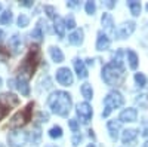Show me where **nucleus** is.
<instances>
[{"mask_svg":"<svg viewBox=\"0 0 148 147\" xmlns=\"http://www.w3.org/2000/svg\"><path fill=\"white\" fill-rule=\"evenodd\" d=\"M0 147H5V146H3V144H0Z\"/></svg>","mask_w":148,"mask_h":147,"instance_id":"obj_47","label":"nucleus"},{"mask_svg":"<svg viewBox=\"0 0 148 147\" xmlns=\"http://www.w3.org/2000/svg\"><path fill=\"white\" fill-rule=\"evenodd\" d=\"M8 141L10 147H22L27 141V134L22 131H14L8 135Z\"/></svg>","mask_w":148,"mask_h":147,"instance_id":"obj_9","label":"nucleus"},{"mask_svg":"<svg viewBox=\"0 0 148 147\" xmlns=\"http://www.w3.org/2000/svg\"><path fill=\"white\" fill-rule=\"evenodd\" d=\"M19 104V98L12 94V92H3L0 95V107H3L6 110H10L12 107H16Z\"/></svg>","mask_w":148,"mask_h":147,"instance_id":"obj_6","label":"nucleus"},{"mask_svg":"<svg viewBox=\"0 0 148 147\" xmlns=\"http://www.w3.org/2000/svg\"><path fill=\"white\" fill-rule=\"evenodd\" d=\"M39 61H40V51H39V46L34 45L30 48L28 54L25 55V58L22 59V63L19 66V77L24 80H28L30 77H33L34 71L39 66Z\"/></svg>","mask_w":148,"mask_h":147,"instance_id":"obj_3","label":"nucleus"},{"mask_svg":"<svg viewBox=\"0 0 148 147\" xmlns=\"http://www.w3.org/2000/svg\"><path fill=\"white\" fill-rule=\"evenodd\" d=\"M127 61H129L130 68L136 70V67H138V55L135 54L133 51H127Z\"/></svg>","mask_w":148,"mask_h":147,"instance_id":"obj_22","label":"nucleus"},{"mask_svg":"<svg viewBox=\"0 0 148 147\" xmlns=\"http://www.w3.org/2000/svg\"><path fill=\"white\" fill-rule=\"evenodd\" d=\"M16 88H18V91L22 94V95H28L30 94V85H28V82L27 80H24V79H21V77H18L16 79Z\"/></svg>","mask_w":148,"mask_h":147,"instance_id":"obj_20","label":"nucleus"},{"mask_svg":"<svg viewBox=\"0 0 148 147\" xmlns=\"http://www.w3.org/2000/svg\"><path fill=\"white\" fill-rule=\"evenodd\" d=\"M8 113H9V110H6V108H3V107H0V120H2Z\"/></svg>","mask_w":148,"mask_h":147,"instance_id":"obj_38","label":"nucleus"},{"mask_svg":"<svg viewBox=\"0 0 148 147\" xmlns=\"http://www.w3.org/2000/svg\"><path fill=\"white\" fill-rule=\"evenodd\" d=\"M49 54H51V57H52V59L55 61V63H62L64 61V54H62V51H61L58 46L49 48Z\"/></svg>","mask_w":148,"mask_h":147,"instance_id":"obj_19","label":"nucleus"},{"mask_svg":"<svg viewBox=\"0 0 148 147\" xmlns=\"http://www.w3.org/2000/svg\"><path fill=\"white\" fill-rule=\"evenodd\" d=\"M136 103L141 106V107H147L148 106V95L147 94H142L136 98Z\"/></svg>","mask_w":148,"mask_h":147,"instance_id":"obj_29","label":"nucleus"},{"mask_svg":"<svg viewBox=\"0 0 148 147\" xmlns=\"http://www.w3.org/2000/svg\"><path fill=\"white\" fill-rule=\"evenodd\" d=\"M142 147H148V141H145V144H144Z\"/></svg>","mask_w":148,"mask_h":147,"instance_id":"obj_42","label":"nucleus"},{"mask_svg":"<svg viewBox=\"0 0 148 147\" xmlns=\"http://www.w3.org/2000/svg\"><path fill=\"white\" fill-rule=\"evenodd\" d=\"M55 31H56V34L59 36V39H62L64 36H65V22H64V19L62 18H59V17H56L55 18Z\"/></svg>","mask_w":148,"mask_h":147,"instance_id":"obj_18","label":"nucleus"},{"mask_svg":"<svg viewBox=\"0 0 148 147\" xmlns=\"http://www.w3.org/2000/svg\"><path fill=\"white\" fill-rule=\"evenodd\" d=\"M107 126H108V131H110L111 138L117 140V137H119V129H120V126H121V122H120V120H108Z\"/></svg>","mask_w":148,"mask_h":147,"instance_id":"obj_14","label":"nucleus"},{"mask_svg":"<svg viewBox=\"0 0 148 147\" xmlns=\"http://www.w3.org/2000/svg\"><path fill=\"white\" fill-rule=\"evenodd\" d=\"M108 46H110V37L105 33L99 31L96 39V49L98 51H105V49H108Z\"/></svg>","mask_w":148,"mask_h":147,"instance_id":"obj_13","label":"nucleus"},{"mask_svg":"<svg viewBox=\"0 0 148 147\" xmlns=\"http://www.w3.org/2000/svg\"><path fill=\"white\" fill-rule=\"evenodd\" d=\"M123 103H125V98H123V95H121L119 91H111V92L104 98L105 110L102 112V117H107V116L111 113V110L121 107Z\"/></svg>","mask_w":148,"mask_h":147,"instance_id":"obj_5","label":"nucleus"},{"mask_svg":"<svg viewBox=\"0 0 148 147\" xmlns=\"http://www.w3.org/2000/svg\"><path fill=\"white\" fill-rule=\"evenodd\" d=\"M138 117V112L136 108H125L120 113V122H135Z\"/></svg>","mask_w":148,"mask_h":147,"instance_id":"obj_11","label":"nucleus"},{"mask_svg":"<svg viewBox=\"0 0 148 147\" xmlns=\"http://www.w3.org/2000/svg\"><path fill=\"white\" fill-rule=\"evenodd\" d=\"M77 5H79L77 0H71V2H67V6H68V8H76Z\"/></svg>","mask_w":148,"mask_h":147,"instance_id":"obj_39","label":"nucleus"},{"mask_svg":"<svg viewBox=\"0 0 148 147\" xmlns=\"http://www.w3.org/2000/svg\"><path fill=\"white\" fill-rule=\"evenodd\" d=\"M10 43L14 45L15 48H18V45H19V37L15 34V36H12V39H10Z\"/></svg>","mask_w":148,"mask_h":147,"instance_id":"obj_35","label":"nucleus"},{"mask_svg":"<svg viewBox=\"0 0 148 147\" xmlns=\"http://www.w3.org/2000/svg\"><path fill=\"white\" fill-rule=\"evenodd\" d=\"M84 9H86V12H88L89 15H93V14H95V10H96V6H95L93 2H86Z\"/></svg>","mask_w":148,"mask_h":147,"instance_id":"obj_31","label":"nucleus"},{"mask_svg":"<svg viewBox=\"0 0 148 147\" xmlns=\"http://www.w3.org/2000/svg\"><path fill=\"white\" fill-rule=\"evenodd\" d=\"M0 9H2V5H0Z\"/></svg>","mask_w":148,"mask_h":147,"instance_id":"obj_49","label":"nucleus"},{"mask_svg":"<svg viewBox=\"0 0 148 147\" xmlns=\"http://www.w3.org/2000/svg\"><path fill=\"white\" fill-rule=\"evenodd\" d=\"M16 22H18V27H27L28 26V22H30V19H28V17L27 15H24V14H21L19 17H18V19H16Z\"/></svg>","mask_w":148,"mask_h":147,"instance_id":"obj_27","label":"nucleus"},{"mask_svg":"<svg viewBox=\"0 0 148 147\" xmlns=\"http://www.w3.org/2000/svg\"><path fill=\"white\" fill-rule=\"evenodd\" d=\"M10 22H12V12L8 9L0 15V24H2V26H9Z\"/></svg>","mask_w":148,"mask_h":147,"instance_id":"obj_24","label":"nucleus"},{"mask_svg":"<svg viewBox=\"0 0 148 147\" xmlns=\"http://www.w3.org/2000/svg\"><path fill=\"white\" fill-rule=\"evenodd\" d=\"M127 6L132 12V15L135 17H138L141 14V3L139 2H135V0H130V2H127Z\"/></svg>","mask_w":148,"mask_h":147,"instance_id":"obj_23","label":"nucleus"},{"mask_svg":"<svg viewBox=\"0 0 148 147\" xmlns=\"http://www.w3.org/2000/svg\"><path fill=\"white\" fill-rule=\"evenodd\" d=\"M49 137L51 138H61L62 137V128L61 126H53L49 131Z\"/></svg>","mask_w":148,"mask_h":147,"instance_id":"obj_25","label":"nucleus"},{"mask_svg":"<svg viewBox=\"0 0 148 147\" xmlns=\"http://www.w3.org/2000/svg\"><path fill=\"white\" fill-rule=\"evenodd\" d=\"M33 107H34V103H28L25 108H22L21 112L15 113L12 116L10 122H9V128H21L25 124L31 120V113H33Z\"/></svg>","mask_w":148,"mask_h":147,"instance_id":"obj_4","label":"nucleus"},{"mask_svg":"<svg viewBox=\"0 0 148 147\" xmlns=\"http://www.w3.org/2000/svg\"><path fill=\"white\" fill-rule=\"evenodd\" d=\"M77 116L80 117V120H82V124H88V122L90 120V117H92V115H93V110H92V107L89 106V103H79L77 104Z\"/></svg>","mask_w":148,"mask_h":147,"instance_id":"obj_8","label":"nucleus"},{"mask_svg":"<svg viewBox=\"0 0 148 147\" xmlns=\"http://www.w3.org/2000/svg\"><path fill=\"white\" fill-rule=\"evenodd\" d=\"M88 147H95V144H89V146H88Z\"/></svg>","mask_w":148,"mask_h":147,"instance_id":"obj_45","label":"nucleus"},{"mask_svg":"<svg viewBox=\"0 0 148 147\" xmlns=\"http://www.w3.org/2000/svg\"><path fill=\"white\" fill-rule=\"evenodd\" d=\"M2 83H3V80H2V77H0V86H2Z\"/></svg>","mask_w":148,"mask_h":147,"instance_id":"obj_44","label":"nucleus"},{"mask_svg":"<svg viewBox=\"0 0 148 147\" xmlns=\"http://www.w3.org/2000/svg\"><path fill=\"white\" fill-rule=\"evenodd\" d=\"M47 104L52 108V112L58 116H68L70 110H71V95L65 91H56L52 92L51 97L47 98Z\"/></svg>","mask_w":148,"mask_h":147,"instance_id":"obj_2","label":"nucleus"},{"mask_svg":"<svg viewBox=\"0 0 148 147\" xmlns=\"http://www.w3.org/2000/svg\"><path fill=\"white\" fill-rule=\"evenodd\" d=\"M31 37H34V39H37V40H42V39H43V33H42V26H40V22L37 24V27L33 30Z\"/></svg>","mask_w":148,"mask_h":147,"instance_id":"obj_26","label":"nucleus"},{"mask_svg":"<svg viewBox=\"0 0 148 147\" xmlns=\"http://www.w3.org/2000/svg\"><path fill=\"white\" fill-rule=\"evenodd\" d=\"M120 57H121V51L117 52V58H114L111 63H108L102 67V79L107 85H110V86L119 85L123 80L125 68H123V63H121Z\"/></svg>","mask_w":148,"mask_h":147,"instance_id":"obj_1","label":"nucleus"},{"mask_svg":"<svg viewBox=\"0 0 148 147\" xmlns=\"http://www.w3.org/2000/svg\"><path fill=\"white\" fill-rule=\"evenodd\" d=\"M68 125H70V128H71L74 132H77V129H79V124H77V120H76V119H70V120H68Z\"/></svg>","mask_w":148,"mask_h":147,"instance_id":"obj_33","label":"nucleus"},{"mask_svg":"<svg viewBox=\"0 0 148 147\" xmlns=\"http://www.w3.org/2000/svg\"><path fill=\"white\" fill-rule=\"evenodd\" d=\"M21 6H25V8H31L33 6V2H31V0H21Z\"/></svg>","mask_w":148,"mask_h":147,"instance_id":"obj_36","label":"nucleus"},{"mask_svg":"<svg viewBox=\"0 0 148 147\" xmlns=\"http://www.w3.org/2000/svg\"><path fill=\"white\" fill-rule=\"evenodd\" d=\"M64 22H65V28H74V27H76V21H74L73 15H68Z\"/></svg>","mask_w":148,"mask_h":147,"instance_id":"obj_32","label":"nucleus"},{"mask_svg":"<svg viewBox=\"0 0 148 147\" xmlns=\"http://www.w3.org/2000/svg\"><path fill=\"white\" fill-rule=\"evenodd\" d=\"M56 80L59 85H62V86H70L73 85V73L70 71L68 67H61L56 70Z\"/></svg>","mask_w":148,"mask_h":147,"instance_id":"obj_7","label":"nucleus"},{"mask_svg":"<svg viewBox=\"0 0 148 147\" xmlns=\"http://www.w3.org/2000/svg\"><path fill=\"white\" fill-rule=\"evenodd\" d=\"M135 30V22L133 21H127V22H123L120 28L117 30V36L119 39H126L127 36H130Z\"/></svg>","mask_w":148,"mask_h":147,"instance_id":"obj_10","label":"nucleus"},{"mask_svg":"<svg viewBox=\"0 0 148 147\" xmlns=\"http://www.w3.org/2000/svg\"><path fill=\"white\" fill-rule=\"evenodd\" d=\"M68 42H70L71 45H76V46L82 45V43H83V31H82V30L73 31V33L68 36Z\"/></svg>","mask_w":148,"mask_h":147,"instance_id":"obj_17","label":"nucleus"},{"mask_svg":"<svg viewBox=\"0 0 148 147\" xmlns=\"http://www.w3.org/2000/svg\"><path fill=\"white\" fill-rule=\"evenodd\" d=\"M136 137H138V129H125L121 132V141L125 144L133 141Z\"/></svg>","mask_w":148,"mask_h":147,"instance_id":"obj_15","label":"nucleus"},{"mask_svg":"<svg viewBox=\"0 0 148 147\" xmlns=\"http://www.w3.org/2000/svg\"><path fill=\"white\" fill-rule=\"evenodd\" d=\"M105 5H107V8H110V9L116 6V3L113 2V0H108V2H105Z\"/></svg>","mask_w":148,"mask_h":147,"instance_id":"obj_40","label":"nucleus"},{"mask_svg":"<svg viewBox=\"0 0 148 147\" xmlns=\"http://www.w3.org/2000/svg\"><path fill=\"white\" fill-rule=\"evenodd\" d=\"M45 12H46V14H47V17L49 18H52V19H55L56 18V12H55V8L53 6H45Z\"/></svg>","mask_w":148,"mask_h":147,"instance_id":"obj_30","label":"nucleus"},{"mask_svg":"<svg viewBox=\"0 0 148 147\" xmlns=\"http://www.w3.org/2000/svg\"><path fill=\"white\" fill-rule=\"evenodd\" d=\"M2 36H3V33H2V30H0V39H2Z\"/></svg>","mask_w":148,"mask_h":147,"instance_id":"obj_43","label":"nucleus"},{"mask_svg":"<svg viewBox=\"0 0 148 147\" xmlns=\"http://www.w3.org/2000/svg\"><path fill=\"white\" fill-rule=\"evenodd\" d=\"M74 68H76V73H77V76L79 79H86L89 76V73H88V68H86V64H84V61L76 58L74 59Z\"/></svg>","mask_w":148,"mask_h":147,"instance_id":"obj_12","label":"nucleus"},{"mask_svg":"<svg viewBox=\"0 0 148 147\" xmlns=\"http://www.w3.org/2000/svg\"><path fill=\"white\" fill-rule=\"evenodd\" d=\"M101 21H102L104 28L108 33H114V21H113V17H111L110 14H104L102 18H101Z\"/></svg>","mask_w":148,"mask_h":147,"instance_id":"obj_16","label":"nucleus"},{"mask_svg":"<svg viewBox=\"0 0 148 147\" xmlns=\"http://www.w3.org/2000/svg\"><path fill=\"white\" fill-rule=\"evenodd\" d=\"M80 141H82V135H74L73 137V146H79Z\"/></svg>","mask_w":148,"mask_h":147,"instance_id":"obj_37","label":"nucleus"},{"mask_svg":"<svg viewBox=\"0 0 148 147\" xmlns=\"http://www.w3.org/2000/svg\"><path fill=\"white\" fill-rule=\"evenodd\" d=\"M135 80H136L138 86H145L147 85V77L142 75V73H136V75H135Z\"/></svg>","mask_w":148,"mask_h":147,"instance_id":"obj_28","label":"nucleus"},{"mask_svg":"<svg viewBox=\"0 0 148 147\" xmlns=\"http://www.w3.org/2000/svg\"><path fill=\"white\" fill-rule=\"evenodd\" d=\"M40 129H39V126L36 128V131H34V137H31V140H33V143L36 144V143H39V140H40Z\"/></svg>","mask_w":148,"mask_h":147,"instance_id":"obj_34","label":"nucleus"},{"mask_svg":"<svg viewBox=\"0 0 148 147\" xmlns=\"http://www.w3.org/2000/svg\"><path fill=\"white\" fill-rule=\"evenodd\" d=\"M47 147H56V146H47Z\"/></svg>","mask_w":148,"mask_h":147,"instance_id":"obj_46","label":"nucleus"},{"mask_svg":"<svg viewBox=\"0 0 148 147\" xmlns=\"http://www.w3.org/2000/svg\"><path fill=\"white\" fill-rule=\"evenodd\" d=\"M80 91H82V95L86 98V100H92L93 98V89H92V86L89 83H83Z\"/></svg>","mask_w":148,"mask_h":147,"instance_id":"obj_21","label":"nucleus"},{"mask_svg":"<svg viewBox=\"0 0 148 147\" xmlns=\"http://www.w3.org/2000/svg\"><path fill=\"white\" fill-rule=\"evenodd\" d=\"M147 10H148V5H147Z\"/></svg>","mask_w":148,"mask_h":147,"instance_id":"obj_48","label":"nucleus"},{"mask_svg":"<svg viewBox=\"0 0 148 147\" xmlns=\"http://www.w3.org/2000/svg\"><path fill=\"white\" fill-rule=\"evenodd\" d=\"M89 135H90V137H92V138H95V134H93V131H92V129H90V131H89Z\"/></svg>","mask_w":148,"mask_h":147,"instance_id":"obj_41","label":"nucleus"}]
</instances>
